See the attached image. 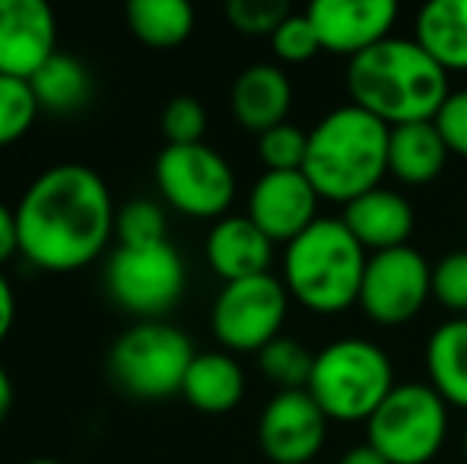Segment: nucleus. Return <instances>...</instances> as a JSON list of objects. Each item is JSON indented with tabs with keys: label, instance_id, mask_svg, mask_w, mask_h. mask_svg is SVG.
<instances>
[{
	"label": "nucleus",
	"instance_id": "10",
	"mask_svg": "<svg viewBox=\"0 0 467 464\" xmlns=\"http://www.w3.org/2000/svg\"><path fill=\"white\" fill-rule=\"evenodd\" d=\"M289 312V293L271 273L235 280L220 290L210 312V325L223 347L239 353H261L277 341Z\"/></svg>",
	"mask_w": 467,
	"mask_h": 464
},
{
	"label": "nucleus",
	"instance_id": "5",
	"mask_svg": "<svg viewBox=\"0 0 467 464\" xmlns=\"http://www.w3.org/2000/svg\"><path fill=\"white\" fill-rule=\"evenodd\" d=\"M391 356L366 337H340L315 353L308 395L327 420L366 423L394 391Z\"/></svg>",
	"mask_w": 467,
	"mask_h": 464
},
{
	"label": "nucleus",
	"instance_id": "27",
	"mask_svg": "<svg viewBox=\"0 0 467 464\" xmlns=\"http://www.w3.org/2000/svg\"><path fill=\"white\" fill-rule=\"evenodd\" d=\"M308 153V134L296 124L283 121L258 137V160L265 172H302Z\"/></svg>",
	"mask_w": 467,
	"mask_h": 464
},
{
	"label": "nucleus",
	"instance_id": "38",
	"mask_svg": "<svg viewBox=\"0 0 467 464\" xmlns=\"http://www.w3.org/2000/svg\"><path fill=\"white\" fill-rule=\"evenodd\" d=\"M26 464H64V461H57V459H29Z\"/></svg>",
	"mask_w": 467,
	"mask_h": 464
},
{
	"label": "nucleus",
	"instance_id": "13",
	"mask_svg": "<svg viewBox=\"0 0 467 464\" xmlns=\"http://www.w3.org/2000/svg\"><path fill=\"white\" fill-rule=\"evenodd\" d=\"M398 13L394 0H318L308 6L306 16L318 32L321 51L353 61L372 45L391 38Z\"/></svg>",
	"mask_w": 467,
	"mask_h": 464
},
{
	"label": "nucleus",
	"instance_id": "15",
	"mask_svg": "<svg viewBox=\"0 0 467 464\" xmlns=\"http://www.w3.org/2000/svg\"><path fill=\"white\" fill-rule=\"evenodd\" d=\"M318 204L306 172H265L248 194V220L271 242L289 245L318 220Z\"/></svg>",
	"mask_w": 467,
	"mask_h": 464
},
{
	"label": "nucleus",
	"instance_id": "33",
	"mask_svg": "<svg viewBox=\"0 0 467 464\" xmlns=\"http://www.w3.org/2000/svg\"><path fill=\"white\" fill-rule=\"evenodd\" d=\"M432 124H436L439 134H442L449 153L467 160V89L449 93L445 106L439 108L436 118H432Z\"/></svg>",
	"mask_w": 467,
	"mask_h": 464
},
{
	"label": "nucleus",
	"instance_id": "37",
	"mask_svg": "<svg viewBox=\"0 0 467 464\" xmlns=\"http://www.w3.org/2000/svg\"><path fill=\"white\" fill-rule=\"evenodd\" d=\"M10 407H13V382H10V372L0 366V423L6 420Z\"/></svg>",
	"mask_w": 467,
	"mask_h": 464
},
{
	"label": "nucleus",
	"instance_id": "20",
	"mask_svg": "<svg viewBox=\"0 0 467 464\" xmlns=\"http://www.w3.org/2000/svg\"><path fill=\"white\" fill-rule=\"evenodd\" d=\"M182 395L201 414H229L245 397V372L229 353H197L182 385Z\"/></svg>",
	"mask_w": 467,
	"mask_h": 464
},
{
	"label": "nucleus",
	"instance_id": "31",
	"mask_svg": "<svg viewBox=\"0 0 467 464\" xmlns=\"http://www.w3.org/2000/svg\"><path fill=\"white\" fill-rule=\"evenodd\" d=\"M160 124H162V134H166V143H172V147L203 143L207 112H203L201 99H194V96H175L162 108Z\"/></svg>",
	"mask_w": 467,
	"mask_h": 464
},
{
	"label": "nucleus",
	"instance_id": "23",
	"mask_svg": "<svg viewBox=\"0 0 467 464\" xmlns=\"http://www.w3.org/2000/svg\"><path fill=\"white\" fill-rule=\"evenodd\" d=\"M29 87L38 99V108L55 112V115H70L89 102V96H93V77H89V70L83 67L74 55H61V51H57V55L32 77Z\"/></svg>",
	"mask_w": 467,
	"mask_h": 464
},
{
	"label": "nucleus",
	"instance_id": "39",
	"mask_svg": "<svg viewBox=\"0 0 467 464\" xmlns=\"http://www.w3.org/2000/svg\"><path fill=\"white\" fill-rule=\"evenodd\" d=\"M464 459H467V427H464Z\"/></svg>",
	"mask_w": 467,
	"mask_h": 464
},
{
	"label": "nucleus",
	"instance_id": "16",
	"mask_svg": "<svg viewBox=\"0 0 467 464\" xmlns=\"http://www.w3.org/2000/svg\"><path fill=\"white\" fill-rule=\"evenodd\" d=\"M347 230L353 232V239L366 248L369 254L379 252H391V248H404L407 239L413 235V226H417V213H413V204L394 188H372L363 198L350 201L344 207Z\"/></svg>",
	"mask_w": 467,
	"mask_h": 464
},
{
	"label": "nucleus",
	"instance_id": "32",
	"mask_svg": "<svg viewBox=\"0 0 467 464\" xmlns=\"http://www.w3.org/2000/svg\"><path fill=\"white\" fill-rule=\"evenodd\" d=\"M289 16V4L283 0H229L226 19L233 29L245 32V36H267L277 32V26Z\"/></svg>",
	"mask_w": 467,
	"mask_h": 464
},
{
	"label": "nucleus",
	"instance_id": "28",
	"mask_svg": "<svg viewBox=\"0 0 467 464\" xmlns=\"http://www.w3.org/2000/svg\"><path fill=\"white\" fill-rule=\"evenodd\" d=\"M115 232L121 245H156L166 242V213L156 201L134 198L118 211Z\"/></svg>",
	"mask_w": 467,
	"mask_h": 464
},
{
	"label": "nucleus",
	"instance_id": "29",
	"mask_svg": "<svg viewBox=\"0 0 467 464\" xmlns=\"http://www.w3.org/2000/svg\"><path fill=\"white\" fill-rule=\"evenodd\" d=\"M432 299L451 318H467V248H455L432 264Z\"/></svg>",
	"mask_w": 467,
	"mask_h": 464
},
{
	"label": "nucleus",
	"instance_id": "36",
	"mask_svg": "<svg viewBox=\"0 0 467 464\" xmlns=\"http://www.w3.org/2000/svg\"><path fill=\"white\" fill-rule=\"evenodd\" d=\"M337 464H388L385 459H381L379 452L369 446V442H363V446H353V449H347L344 455H340V461Z\"/></svg>",
	"mask_w": 467,
	"mask_h": 464
},
{
	"label": "nucleus",
	"instance_id": "3",
	"mask_svg": "<svg viewBox=\"0 0 467 464\" xmlns=\"http://www.w3.org/2000/svg\"><path fill=\"white\" fill-rule=\"evenodd\" d=\"M388 137L385 121L357 106H340L308 130L302 172L321 201L347 207L388 175Z\"/></svg>",
	"mask_w": 467,
	"mask_h": 464
},
{
	"label": "nucleus",
	"instance_id": "26",
	"mask_svg": "<svg viewBox=\"0 0 467 464\" xmlns=\"http://www.w3.org/2000/svg\"><path fill=\"white\" fill-rule=\"evenodd\" d=\"M38 99L32 93L29 80L0 77V147H10L19 137L29 134L38 118Z\"/></svg>",
	"mask_w": 467,
	"mask_h": 464
},
{
	"label": "nucleus",
	"instance_id": "35",
	"mask_svg": "<svg viewBox=\"0 0 467 464\" xmlns=\"http://www.w3.org/2000/svg\"><path fill=\"white\" fill-rule=\"evenodd\" d=\"M13 322H16V296H13L10 280H6L4 271H0V344L6 341Z\"/></svg>",
	"mask_w": 467,
	"mask_h": 464
},
{
	"label": "nucleus",
	"instance_id": "30",
	"mask_svg": "<svg viewBox=\"0 0 467 464\" xmlns=\"http://www.w3.org/2000/svg\"><path fill=\"white\" fill-rule=\"evenodd\" d=\"M271 48L283 64H306L321 51V42L306 13H289L271 36Z\"/></svg>",
	"mask_w": 467,
	"mask_h": 464
},
{
	"label": "nucleus",
	"instance_id": "6",
	"mask_svg": "<svg viewBox=\"0 0 467 464\" xmlns=\"http://www.w3.org/2000/svg\"><path fill=\"white\" fill-rule=\"evenodd\" d=\"M366 429L369 446L388 464H430L449 439V404L430 382L394 385Z\"/></svg>",
	"mask_w": 467,
	"mask_h": 464
},
{
	"label": "nucleus",
	"instance_id": "2",
	"mask_svg": "<svg viewBox=\"0 0 467 464\" xmlns=\"http://www.w3.org/2000/svg\"><path fill=\"white\" fill-rule=\"evenodd\" d=\"M350 106L388 128L432 121L449 99V74L413 38H385L347 64Z\"/></svg>",
	"mask_w": 467,
	"mask_h": 464
},
{
	"label": "nucleus",
	"instance_id": "14",
	"mask_svg": "<svg viewBox=\"0 0 467 464\" xmlns=\"http://www.w3.org/2000/svg\"><path fill=\"white\" fill-rule=\"evenodd\" d=\"M55 55V10L45 0H0V77L32 80Z\"/></svg>",
	"mask_w": 467,
	"mask_h": 464
},
{
	"label": "nucleus",
	"instance_id": "34",
	"mask_svg": "<svg viewBox=\"0 0 467 464\" xmlns=\"http://www.w3.org/2000/svg\"><path fill=\"white\" fill-rule=\"evenodd\" d=\"M19 252V230H16V211L0 201V264L10 261Z\"/></svg>",
	"mask_w": 467,
	"mask_h": 464
},
{
	"label": "nucleus",
	"instance_id": "8",
	"mask_svg": "<svg viewBox=\"0 0 467 464\" xmlns=\"http://www.w3.org/2000/svg\"><path fill=\"white\" fill-rule=\"evenodd\" d=\"M105 286L130 315L156 322L185 293V261L172 242L118 245L105 264Z\"/></svg>",
	"mask_w": 467,
	"mask_h": 464
},
{
	"label": "nucleus",
	"instance_id": "1",
	"mask_svg": "<svg viewBox=\"0 0 467 464\" xmlns=\"http://www.w3.org/2000/svg\"><path fill=\"white\" fill-rule=\"evenodd\" d=\"M115 217V201L96 169L83 162L51 166L19 198V254L51 273L80 271L105 252Z\"/></svg>",
	"mask_w": 467,
	"mask_h": 464
},
{
	"label": "nucleus",
	"instance_id": "24",
	"mask_svg": "<svg viewBox=\"0 0 467 464\" xmlns=\"http://www.w3.org/2000/svg\"><path fill=\"white\" fill-rule=\"evenodd\" d=\"M128 26L150 48H175L194 32V6L188 0H130Z\"/></svg>",
	"mask_w": 467,
	"mask_h": 464
},
{
	"label": "nucleus",
	"instance_id": "22",
	"mask_svg": "<svg viewBox=\"0 0 467 464\" xmlns=\"http://www.w3.org/2000/svg\"><path fill=\"white\" fill-rule=\"evenodd\" d=\"M426 376L449 407L467 410V318H449L430 335Z\"/></svg>",
	"mask_w": 467,
	"mask_h": 464
},
{
	"label": "nucleus",
	"instance_id": "11",
	"mask_svg": "<svg viewBox=\"0 0 467 464\" xmlns=\"http://www.w3.org/2000/svg\"><path fill=\"white\" fill-rule=\"evenodd\" d=\"M430 299L432 264L423 258V252L404 245L391 248V252L369 254L357 305L375 325L398 328V325L413 322Z\"/></svg>",
	"mask_w": 467,
	"mask_h": 464
},
{
	"label": "nucleus",
	"instance_id": "18",
	"mask_svg": "<svg viewBox=\"0 0 467 464\" xmlns=\"http://www.w3.org/2000/svg\"><path fill=\"white\" fill-rule=\"evenodd\" d=\"M233 115L252 134L277 128L293 108V83L277 64H252L233 83Z\"/></svg>",
	"mask_w": 467,
	"mask_h": 464
},
{
	"label": "nucleus",
	"instance_id": "12",
	"mask_svg": "<svg viewBox=\"0 0 467 464\" xmlns=\"http://www.w3.org/2000/svg\"><path fill=\"white\" fill-rule=\"evenodd\" d=\"M327 423L308 391H277L258 417V446L274 464H308L325 449Z\"/></svg>",
	"mask_w": 467,
	"mask_h": 464
},
{
	"label": "nucleus",
	"instance_id": "19",
	"mask_svg": "<svg viewBox=\"0 0 467 464\" xmlns=\"http://www.w3.org/2000/svg\"><path fill=\"white\" fill-rule=\"evenodd\" d=\"M449 147L432 121H413L391 128L388 137V172L400 185L423 188L432 185L445 172L449 162Z\"/></svg>",
	"mask_w": 467,
	"mask_h": 464
},
{
	"label": "nucleus",
	"instance_id": "17",
	"mask_svg": "<svg viewBox=\"0 0 467 464\" xmlns=\"http://www.w3.org/2000/svg\"><path fill=\"white\" fill-rule=\"evenodd\" d=\"M203 252H207V261L216 277H223L226 284H235V280L267 273V267L274 261V242L245 213V217L216 220Z\"/></svg>",
	"mask_w": 467,
	"mask_h": 464
},
{
	"label": "nucleus",
	"instance_id": "21",
	"mask_svg": "<svg viewBox=\"0 0 467 464\" xmlns=\"http://www.w3.org/2000/svg\"><path fill=\"white\" fill-rule=\"evenodd\" d=\"M413 42L445 70H467V0H432L417 13Z\"/></svg>",
	"mask_w": 467,
	"mask_h": 464
},
{
	"label": "nucleus",
	"instance_id": "25",
	"mask_svg": "<svg viewBox=\"0 0 467 464\" xmlns=\"http://www.w3.org/2000/svg\"><path fill=\"white\" fill-rule=\"evenodd\" d=\"M258 369L277 391H306L315 369V353L296 337H277L258 353Z\"/></svg>",
	"mask_w": 467,
	"mask_h": 464
},
{
	"label": "nucleus",
	"instance_id": "9",
	"mask_svg": "<svg viewBox=\"0 0 467 464\" xmlns=\"http://www.w3.org/2000/svg\"><path fill=\"white\" fill-rule=\"evenodd\" d=\"M156 185L166 204L194 220H223L235 198L233 166L207 143H166L156 156Z\"/></svg>",
	"mask_w": 467,
	"mask_h": 464
},
{
	"label": "nucleus",
	"instance_id": "7",
	"mask_svg": "<svg viewBox=\"0 0 467 464\" xmlns=\"http://www.w3.org/2000/svg\"><path fill=\"white\" fill-rule=\"evenodd\" d=\"M194 356L185 331L166 322H140L111 344L109 372L128 395L160 401L182 391Z\"/></svg>",
	"mask_w": 467,
	"mask_h": 464
},
{
	"label": "nucleus",
	"instance_id": "4",
	"mask_svg": "<svg viewBox=\"0 0 467 464\" xmlns=\"http://www.w3.org/2000/svg\"><path fill=\"white\" fill-rule=\"evenodd\" d=\"M369 252L344 220L318 217L283 254V286L289 299L315 315H340L359 303Z\"/></svg>",
	"mask_w": 467,
	"mask_h": 464
}]
</instances>
